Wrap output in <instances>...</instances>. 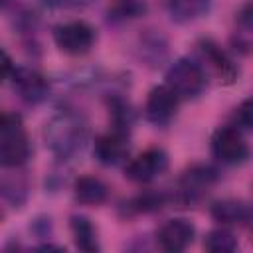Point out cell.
I'll return each mask as SVG.
<instances>
[{
	"label": "cell",
	"instance_id": "6da1fadb",
	"mask_svg": "<svg viewBox=\"0 0 253 253\" xmlns=\"http://www.w3.org/2000/svg\"><path fill=\"white\" fill-rule=\"evenodd\" d=\"M45 144L57 158H71L81 152L87 140V126L85 123L73 113L55 115L45 125Z\"/></svg>",
	"mask_w": 253,
	"mask_h": 253
},
{
	"label": "cell",
	"instance_id": "7a4b0ae2",
	"mask_svg": "<svg viewBox=\"0 0 253 253\" xmlns=\"http://www.w3.org/2000/svg\"><path fill=\"white\" fill-rule=\"evenodd\" d=\"M208 83V75L204 67L190 57L176 59L168 71H166V87L182 101V99H194L198 97Z\"/></svg>",
	"mask_w": 253,
	"mask_h": 253
},
{
	"label": "cell",
	"instance_id": "3957f363",
	"mask_svg": "<svg viewBox=\"0 0 253 253\" xmlns=\"http://www.w3.org/2000/svg\"><path fill=\"white\" fill-rule=\"evenodd\" d=\"M30 158V140L22 119L18 115H6L0 128V166L18 168Z\"/></svg>",
	"mask_w": 253,
	"mask_h": 253
},
{
	"label": "cell",
	"instance_id": "277c9868",
	"mask_svg": "<svg viewBox=\"0 0 253 253\" xmlns=\"http://www.w3.org/2000/svg\"><path fill=\"white\" fill-rule=\"evenodd\" d=\"M55 45L69 55H83L95 43V30L83 20L63 22L53 30Z\"/></svg>",
	"mask_w": 253,
	"mask_h": 253
},
{
	"label": "cell",
	"instance_id": "5b68a950",
	"mask_svg": "<svg viewBox=\"0 0 253 253\" xmlns=\"http://www.w3.org/2000/svg\"><path fill=\"white\" fill-rule=\"evenodd\" d=\"M211 152L223 164H241L249 156V146L245 136L233 125L219 126L211 136Z\"/></svg>",
	"mask_w": 253,
	"mask_h": 253
},
{
	"label": "cell",
	"instance_id": "8992f818",
	"mask_svg": "<svg viewBox=\"0 0 253 253\" xmlns=\"http://www.w3.org/2000/svg\"><path fill=\"white\" fill-rule=\"evenodd\" d=\"M168 168V154L162 148H148L130 158L125 166V176L138 184H148Z\"/></svg>",
	"mask_w": 253,
	"mask_h": 253
},
{
	"label": "cell",
	"instance_id": "52a82bcc",
	"mask_svg": "<svg viewBox=\"0 0 253 253\" xmlns=\"http://www.w3.org/2000/svg\"><path fill=\"white\" fill-rule=\"evenodd\" d=\"M217 180V172L208 166V164H194L190 166L180 182H178V198L184 204H194L200 198H204L208 194V190L215 184Z\"/></svg>",
	"mask_w": 253,
	"mask_h": 253
},
{
	"label": "cell",
	"instance_id": "ba28073f",
	"mask_svg": "<svg viewBox=\"0 0 253 253\" xmlns=\"http://www.w3.org/2000/svg\"><path fill=\"white\" fill-rule=\"evenodd\" d=\"M93 152H95V158L105 166H119V164L126 162L128 152H130L126 130L113 128L109 132L99 134L95 138Z\"/></svg>",
	"mask_w": 253,
	"mask_h": 253
},
{
	"label": "cell",
	"instance_id": "9c48e42d",
	"mask_svg": "<svg viewBox=\"0 0 253 253\" xmlns=\"http://www.w3.org/2000/svg\"><path fill=\"white\" fill-rule=\"evenodd\" d=\"M10 77H12L16 93L20 95L22 101H26L30 105H38V103L47 99L49 83H47V79L38 69L20 67V69H14Z\"/></svg>",
	"mask_w": 253,
	"mask_h": 253
},
{
	"label": "cell",
	"instance_id": "30bf717a",
	"mask_svg": "<svg viewBox=\"0 0 253 253\" xmlns=\"http://www.w3.org/2000/svg\"><path fill=\"white\" fill-rule=\"evenodd\" d=\"M178 103H180V99L166 85H158V87L150 89V93L146 97L144 115L154 125H168L178 111Z\"/></svg>",
	"mask_w": 253,
	"mask_h": 253
},
{
	"label": "cell",
	"instance_id": "8fae6325",
	"mask_svg": "<svg viewBox=\"0 0 253 253\" xmlns=\"http://www.w3.org/2000/svg\"><path fill=\"white\" fill-rule=\"evenodd\" d=\"M194 235H196V227L188 219L174 217V219H168L158 229V243L164 251L178 253V251H184L194 241Z\"/></svg>",
	"mask_w": 253,
	"mask_h": 253
},
{
	"label": "cell",
	"instance_id": "7c38bea8",
	"mask_svg": "<svg viewBox=\"0 0 253 253\" xmlns=\"http://www.w3.org/2000/svg\"><path fill=\"white\" fill-rule=\"evenodd\" d=\"M198 51H200V61H208V65L211 67V71L217 75V79L221 83H233L237 77V69L233 65V61L229 59V55L211 40H202L198 43Z\"/></svg>",
	"mask_w": 253,
	"mask_h": 253
},
{
	"label": "cell",
	"instance_id": "4fadbf2b",
	"mask_svg": "<svg viewBox=\"0 0 253 253\" xmlns=\"http://www.w3.org/2000/svg\"><path fill=\"white\" fill-rule=\"evenodd\" d=\"M210 211H211V217L221 225H243L251 217L249 206L243 200H235V198L217 200Z\"/></svg>",
	"mask_w": 253,
	"mask_h": 253
},
{
	"label": "cell",
	"instance_id": "5bb4252c",
	"mask_svg": "<svg viewBox=\"0 0 253 253\" xmlns=\"http://www.w3.org/2000/svg\"><path fill=\"white\" fill-rule=\"evenodd\" d=\"M73 196L79 204L85 206H99L107 200L109 188L103 180L95 176H79L73 184Z\"/></svg>",
	"mask_w": 253,
	"mask_h": 253
},
{
	"label": "cell",
	"instance_id": "9a60e30c",
	"mask_svg": "<svg viewBox=\"0 0 253 253\" xmlns=\"http://www.w3.org/2000/svg\"><path fill=\"white\" fill-rule=\"evenodd\" d=\"M211 0H168V14L178 24H188L202 18L210 10Z\"/></svg>",
	"mask_w": 253,
	"mask_h": 253
},
{
	"label": "cell",
	"instance_id": "2e32d148",
	"mask_svg": "<svg viewBox=\"0 0 253 253\" xmlns=\"http://www.w3.org/2000/svg\"><path fill=\"white\" fill-rule=\"evenodd\" d=\"M71 233L73 241L81 251L93 253L99 251V239H97V229L85 215H73L71 217Z\"/></svg>",
	"mask_w": 253,
	"mask_h": 253
},
{
	"label": "cell",
	"instance_id": "e0dca14e",
	"mask_svg": "<svg viewBox=\"0 0 253 253\" xmlns=\"http://www.w3.org/2000/svg\"><path fill=\"white\" fill-rule=\"evenodd\" d=\"M144 12H146V4L142 0H115L107 10L109 20H113V22L134 20V18L142 16Z\"/></svg>",
	"mask_w": 253,
	"mask_h": 253
},
{
	"label": "cell",
	"instance_id": "ac0fdd59",
	"mask_svg": "<svg viewBox=\"0 0 253 253\" xmlns=\"http://www.w3.org/2000/svg\"><path fill=\"white\" fill-rule=\"evenodd\" d=\"M204 247L210 253H233L237 249V239L229 229H213L206 235L204 239Z\"/></svg>",
	"mask_w": 253,
	"mask_h": 253
},
{
	"label": "cell",
	"instance_id": "d6986e66",
	"mask_svg": "<svg viewBox=\"0 0 253 253\" xmlns=\"http://www.w3.org/2000/svg\"><path fill=\"white\" fill-rule=\"evenodd\" d=\"M166 202V196L164 194H158V192H146L142 196H138L132 204H134V210L136 211H156L164 206Z\"/></svg>",
	"mask_w": 253,
	"mask_h": 253
},
{
	"label": "cell",
	"instance_id": "ffe728a7",
	"mask_svg": "<svg viewBox=\"0 0 253 253\" xmlns=\"http://www.w3.org/2000/svg\"><path fill=\"white\" fill-rule=\"evenodd\" d=\"M233 126L239 128L241 132L251 128V101L249 99H245L235 109V113H233Z\"/></svg>",
	"mask_w": 253,
	"mask_h": 253
},
{
	"label": "cell",
	"instance_id": "44dd1931",
	"mask_svg": "<svg viewBox=\"0 0 253 253\" xmlns=\"http://www.w3.org/2000/svg\"><path fill=\"white\" fill-rule=\"evenodd\" d=\"M12 71H14L12 57H10V53H8L4 47H0V83H2L4 79H8V77L12 75Z\"/></svg>",
	"mask_w": 253,
	"mask_h": 253
},
{
	"label": "cell",
	"instance_id": "7402d4cb",
	"mask_svg": "<svg viewBox=\"0 0 253 253\" xmlns=\"http://www.w3.org/2000/svg\"><path fill=\"white\" fill-rule=\"evenodd\" d=\"M43 2L49 6H71V4H77L79 0H43Z\"/></svg>",
	"mask_w": 253,
	"mask_h": 253
},
{
	"label": "cell",
	"instance_id": "603a6c76",
	"mask_svg": "<svg viewBox=\"0 0 253 253\" xmlns=\"http://www.w3.org/2000/svg\"><path fill=\"white\" fill-rule=\"evenodd\" d=\"M4 121H6V115H4V113H0V128H2V125H4Z\"/></svg>",
	"mask_w": 253,
	"mask_h": 253
},
{
	"label": "cell",
	"instance_id": "cb8c5ba5",
	"mask_svg": "<svg viewBox=\"0 0 253 253\" xmlns=\"http://www.w3.org/2000/svg\"><path fill=\"white\" fill-rule=\"evenodd\" d=\"M12 0H0V6H6V4H10Z\"/></svg>",
	"mask_w": 253,
	"mask_h": 253
}]
</instances>
